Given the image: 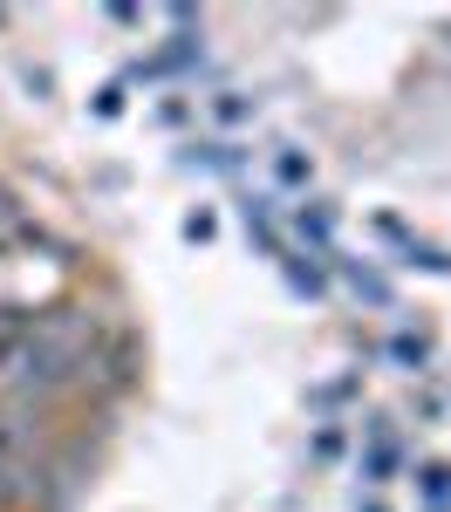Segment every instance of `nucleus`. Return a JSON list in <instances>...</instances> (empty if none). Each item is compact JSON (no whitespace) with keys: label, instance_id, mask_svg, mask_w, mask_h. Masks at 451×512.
Segmentation results:
<instances>
[{"label":"nucleus","instance_id":"nucleus-1","mask_svg":"<svg viewBox=\"0 0 451 512\" xmlns=\"http://www.w3.org/2000/svg\"><path fill=\"white\" fill-rule=\"evenodd\" d=\"M390 472H397V437L376 424V431H369V451H363V478H369V485H383Z\"/></svg>","mask_w":451,"mask_h":512},{"label":"nucleus","instance_id":"nucleus-2","mask_svg":"<svg viewBox=\"0 0 451 512\" xmlns=\"http://www.w3.org/2000/svg\"><path fill=\"white\" fill-rule=\"evenodd\" d=\"M390 355H397V362H404V369H424V362H431V335H397V342H390Z\"/></svg>","mask_w":451,"mask_h":512},{"label":"nucleus","instance_id":"nucleus-3","mask_svg":"<svg viewBox=\"0 0 451 512\" xmlns=\"http://www.w3.org/2000/svg\"><path fill=\"white\" fill-rule=\"evenodd\" d=\"M294 233L315 239V246H328V205H301V212H294Z\"/></svg>","mask_w":451,"mask_h":512},{"label":"nucleus","instance_id":"nucleus-4","mask_svg":"<svg viewBox=\"0 0 451 512\" xmlns=\"http://www.w3.org/2000/svg\"><path fill=\"white\" fill-rule=\"evenodd\" d=\"M417 485H424L431 506H445V499H451V465H417Z\"/></svg>","mask_w":451,"mask_h":512},{"label":"nucleus","instance_id":"nucleus-5","mask_svg":"<svg viewBox=\"0 0 451 512\" xmlns=\"http://www.w3.org/2000/svg\"><path fill=\"white\" fill-rule=\"evenodd\" d=\"M274 171H281V185H308V178H315V164L301 158V151H281V158H274Z\"/></svg>","mask_w":451,"mask_h":512},{"label":"nucleus","instance_id":"nucleus-6","mask_svg":"<svg viewBox=\"0 0 451 512\" xmlns=\"http://www.w3.org/2000/svg\"><path fill=\"white\" fill-rule=\"evenodd\" d=\"M212 117H219V123H240V117H246V103H240V96H233V89H226V96L212 103Z\"/></svg>","mask_w":451,"mask_h":512},{"label":"nucleus","instance_id":"nucleus-7","mask_svg":"<svg viewBox=\"0 0 451 512\" xmlns=\"http://www.w3.org/2000/svg\"><path fill=\"white\" fill-rule=\"evenodd\" d=\"M335 451H342V431H335V424H328V431L315 437V458H335Z\"/></svg>","mask_w":451,"mask_h":512},{"label":"nucleus","instance_id":"nucleus-8","mask_svg":"<svg viewBox=\"0 0 451 512\" xmlns=\"http://www.w3.org/2000/svg\"><path fill=\"white\" fill-rule=\"evenodd\" d=\"M185 239H212V212H192L185 219Z\"/></svg>","mask_w":451,"mask_h":512},{"label":"nucleus","instance_id":"nucleus-9","mask_svg":"<svg viewBox=\"0 0 451 512\" xmlns=\"http://www.w3.org/2000/svg\"><path fill=\"white\" fill-rule=\"evenodd\" d=\"M356 512H390V506H383V499H363V506H356Z\"/></svg>","mask_w":451,"mask_h":512},{"label":"nucleus","instance_id":"nucleus-10","mask_svg":"<svg viewBox=\"0 0 451 512\" xmlns=\"http://www.w3.org/2000/svg\"><path fill=\"white\" fill-rule=\"evenodd\" d=\"M0 21H7V14H0Z\"/></svg>","mask_w":451,"mask_h":512}]
</instances>
